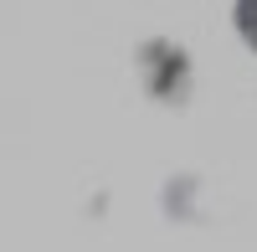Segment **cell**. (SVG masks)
Segmentation results:
<instances>
[{
	"instance_id": "obj_1",
	"label": "cell",
	"mask_w": 257,
	"mask_h": 252,
	"mask_svg": "<svg viewBox=\"0 0 257 252\" xmlns=\"http://www.w3.org/2000/svg\"><path fill=\"white\" fill-rule=\"evenodd\" d=\"M237 31L247 47H257V0H237Z\"/></svg>"
}]
</instances>
